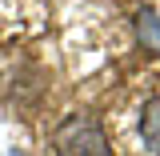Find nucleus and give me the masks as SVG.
Returning <instances> with one entry per match:
<instances>
[{
	"label": "nucleus",
	"mask_w": 160,
	"mask_h": 156,
	"mask_svg": "<svg viewBox=\"0 0 160 156\" xmlns=\"http://www.w3.org/2000/svg\"><path fill=\"white\" fill-rule=\"evenodd\" d=\"M52 148H56V156H112L108 140L92 116H68L52 132Z\"/></svg>",
	"instance_id": "f257e3e1"
},
{
	"label": "nucleus",
	"mask_w": 160,
	"mask_h": 156,
	"mask_svg": "<svg viewBox=\"0 0 160 156\" xmlns=\"http://www.w3.org/2000/svg\"><path fill=\"white\" fill-rule=\"evenodd\" d=\"M140 136H144V148L160 156V96H152L140 112Z\"/></svg>",
	"instance_id": "f03ea898"
},
{
	"label": "nucleus",
	"mask_w": 160,
	"mask_h": 156,
	"mask_svg": "<svg viewBox=\"0 0 160 156\" xmlns=\"http://www.w3.org/2000/svg\"><path fill=\"white\" fill-rule=\"evenodd\" d=\"M136 32H140V40H144V48L160 52V16L152 12V8H140V16H136Z\"/></svg>",
	"instance_id": "7ed1b4c3"
}]
</instances>
